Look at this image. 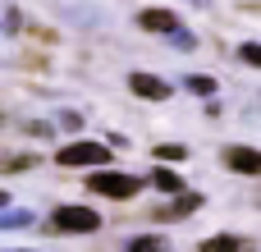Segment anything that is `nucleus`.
<instances>
[{"mask_svg":"<svg viewBox=\"0 0 261 252\" xmlns=\"http://www.w3.org/2000/svg\"><path fill=\"white\" fill-rule=\"evenodd\" d=\"M37 165V156H14V161H5V170H32Z\"/></svg>","mask_w":261,"mask_h":252,"instance_id":"obj_16","label":"nucleus"},{"mask_svg":"<svg viewBox=\"0 0 261 252\" xmlns=\"http://www.w3.org/2000/svg\"><path fill=\"white\" fill-rule=\"evenodd\" d=\"M151 188H165V193H188V188H184V179H179L174 170H165V165H156V170H151Z\"/></svg>","mask_w":261,"mask_h":252,"instance_id":"obj_8","label":"nucleus"},{"mask_svg":"<svg viewBox=\"0 0 261 252\" xmlns=\"http://www.w3.org/2000/svg\"><path fill=\"white\" fill-rule=\"evenodd\" d=\"M55 161L69 165V170H101L110 161V152H106V142H64L55 152Z\"/></svg>","mask_w":261,"mask_h":252,"instance_id":"obj_2","label":"nucleus"},{"mask_svg":"<svg viewBox=\"0 0 261 252\" xmlns=\"http://www.w3.org/2000/svg\"><path fill=\"white\" fill-rule=\"evenodd\" d=\"M128 252H170V243H165V239H156V234H142V239H133V243H128Z\"/></svg>","mask_w":261,"mask_h":252,"instance_id":"obj_12","label":"nucleus"},{"mask_svg":"<svg viewBox=\"0 0 261 252\" xmlns=\"http://www.w3.org/2000/svg\"><path fill=\"white\" fill-rule=\"evenodd\" d=\"M5 207H9V193H0V211H5Z\"/></svg>","mask_w":261,"mask_h":252,"instance_id":"obj_17","label":"nucleus"},{"mask_svg":"<svg viewBox=\"0 0 261 252\" xmlns=\"http://www.w3.org/2000/svg\"><path fill=\"white\" fill-rule=\"evenodd\" d=\"M87 188H92V193H101V197H110V202H128V197H138L142 179L119 174V170H96V174L87 179Z\"/></svg>","mask_w":261,"mask_h":252,"instance_id":"obj_3","label":"nucleus"},{"mask_svg":"<svg viewBox=\"0 0 261 252\" xmlns=\"http://www.w3.org/2000/svg\"><path fill=\"white\" fill-rule=\"evenodd\" d=\"M9 252H28V248H9Z\"/></svg>","mask_w":261,"mask_h":252,"instance_id":"obj_18","label":"nucleus"},{"mask_svg":"<svg viewBox=\"0 0 261 252\" xmlns=\"http://www.w3.org/2000/svg\"><path fill=\"white\" fill-rule=\"evenodd\" d=\"M138 23H142L147 32H165V37H170V32H179V18H174L170 9H142V14H138Z\"/></svg>","mask_w":261,"mask_h":252,"instance_id":"obj_6","label":"nucleus"},{"mask_svg":"<svg viewBox=\"0 0 261 252\" xmlns=\"http://www.w3.org/2000/svg\"><path fill=\"white\" fill-rule=\"evenodd\" d=\"M170 41H174V51H197V37H193L188 28H179V32H170Z\"/></svg>","mask_w":261,"mask_h":252,"instance_id":"obj_14","label":"nucleus"},{"mask_svg":"<svg viewBox=\"0 0 261 252\" xmlns=\"http://www.w3.org/2000/svg\"><path fill=\"white\" fill-rule=\"evenodd\" d=\"M197 207H202V197H197V193H179L170 207H161V211H156V220H184V216H193Z\"/></svg>","mask_w":261,"mask_h":252,"instance_id":"obj_7","label":"nucleus"},{"mask_svg":"<svg viewBox=\"0 0 261 252\" xmlns=\"http://www.w3.org/2000/svg\"><path fill=\"white\" fill-rule=\"evenodd\" d=\"M32 225V211H0V230H23Z\"/></svg>","mask_w":261,"mask_h":252,"instance_id":"obj_13","label":"nucleus"},{"mask_svg":"<svg viewBox=\"0 0 261 252\" xmlns=\"http://www.w3.org/2000/svg\"><path fill=\"white\" fill-rule=\"evenodd\" d=\"M239 55H243L248 64H261V46H257V41H243V51H239Z\"/></svg>","mask_w":261,"mask_h":252,"instance_id":"obj_15","label":"nucleus"},{"mask_svg":"<svg viewBox=\"0 0 261 252\" xmlns=\"http://www.w3.org/2000/svg\"><path fill=\"white\" fill-rule=\"evenodd\" d=\"M101 216L92 207H55L50 211V234H96Z\"/></svg>","mask_w":261,"mask_h":252,"instance_id":"obj_1","label":"nucleus"},{"mask_svg":"<svg viewBox=\"0 0 261 252\" xmlns=\"http://www.w3.org/2000/svg\"><path fill=\"white\" fill-rule=\"evenodd\" d=\"M225 165L239 174H261V152L257 147H225Z\"/></svg>","mask_w":261,"mask_h":252,"instance_id":"obj_5","label":"nucleus"},{"mask_svg":"<svg viewBox=\"0 0 261 252\" xmlns=\"http://www.w3.org/2000/svg\"><path fill=\"white\" fill-rule=\"evenodd\" d=\"M151 156H156V161H165V165H174V161H184V156H188V147L165 142V147H151Z\"/></svg>","mask_w":261,"mask_h":252,"instance_id":"obj_11","label":"nucleus"},{"mask_svg":"<svg viewBox=\"0 0 261 252\" xmlns=\"http://www.w3.org/2000/svg\"><path fill=\"white\" fill-rule=\"evenodd\" d=\"M239 248H243V243H239L234 234H216V239L202 243V252H239Z\"/></svg>","mask_w":261,"mask_h":252,"instance_id":"obj_10","label":"nucleus"},{"mask_svg":"<svg viewBox=\"0 0 261 252\" xmlns=\"http://www.w3.org/2000/svg\"><path fill=\"white\" fill-rule=\"evenodd\" d=\"M128 87H133V96H142V101H165L174 87L165 83V78H156V73H128Z\"/></svg>","mask_w":261,"mask_h":252,"instance_id":"obj_4","label":"nucleus"},{"mask_svg":"<svg viewBox=\"0 0 261 252\" xmlns=\"http://www.w3.org/2000/svg\"><path fill=\"white\" fill-rule=\"evenodd\" d=\"M184 87H188L193 96H206V101L216 96V78H211V73H188V78H184Z\"/></svg>","mask_w":261,"mask_h":252,"instance_id":"obj_9","label":"nucleus"}]
</instances>
